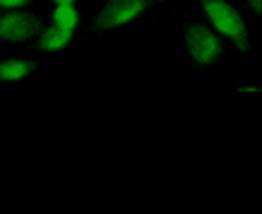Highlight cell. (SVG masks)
<instances>
[{
	"label": "cell",
	"instance_id": "obj_1",
	"mask_svg": "<svg viewBox=\"0 0 262 214\" xmlns=\"http://www.w3.org/2000/svg\"><path fill=\"white\" fill-rule=\"evenodd\" d=\"M198 3L205 8L212 27H216V32L229 36L238 46V51L246 53L248 48H250V39H248L246 22H243L238 10L231 8L229 3H224V0H198Z\"/></svg>",
	"mask_w": 262,
	"mask_h": 214
},
{
	"label": "cell",
	"instance_id": "obj_2",
	"mask_svg": "<svg viewBox=\"0 0 262 214\" xmlns=\"http://www.w3.org/2000/svg\"><path fill=\"white\" fill-rule=\"evenodd\" d=\"M185 44H188V51H190L192 60L198 65H212L216 58L222 56V41L209 27H202V24H188L185 29Z\"/></svg>",
	"mask_w": 262,
	"mask_h": 214
},
{
	"label": "cell",
	"instance_id": "obj_3",
	"mask_svg": "<svg viewBox=\"0 0 262 214\" xmlns=\"http://www.w3.org/2000/svg\"><path fill=\"white\" fill-rule=\"evenodd\" d=\"M154 3H161V0H108L106 8L96 15L94 29H113V27L133 22Z\"/></svg>",
	"mask_w": 262,
	"mask_h": 214
},
{
	"label": "cell",
	"instance_id": "obj_4",
	"mask_svg": "<svg viewBox=\"0 0 262 214\" xmlns=\"http://www.w3.org/2000/svg\"><path fill=\"white\" fill-rule=\"evenodd\" d=\"M41 32V19L27 12H5L0 17V41H24Z\"/></svg>",
	"mask_w": 262,
	"mask_h": 214
},
{
	"label": "cell",
	"instance_id": "obj_5",
	"mask_svg": "<svg viewBox=\"0 0 262 214\" xmlns=\"http://www.w3.org/2000/svg\"><path fill=\"white\" fill-rule=\"evenodd\" d=\"M72 41V29H65V27H51V29H46L43 32V36L39 39V44L36 46L41 48V51H60V48H65L68 44Z\"/></svg>",
	"mask_w": 262,
	"mask_h": 214
},
{
	"label": "cell",
	"instance_id": "obj_6",
	"mask_svg": "<svg viewBox=\"0 0 262 214\" xmlns=\"http://www.w3.org/2000/svg\"><path fill=\"white\" fill-rule=\"evenodd\" d=\"M36 70L34 60H5L0 63V79H22Z\"/></svg>",
	"mask_w": 262,
	"mask_h": 214
},
{
	"label": "cell",
	"instance_id": "obj_7",
	"mask_svg": "<svg viewBox=\"0 0 262 214\" xmlns=\"http://www.w3.org/2000/svg\"><path fill=\"white\" fill-rule=\"evenodd\" d=\"M77 12H75V8L72 5H58L56 12H53V22L58 24V27H65V29H75L77 27Z\"/></svg>",
	"mask_w": 262,
	"mask_h": 214
},
{
	"label": "cell",
	"instance_id": "obj_8",
	"mask_svg": "<svg viewBox=\"0 0 262 214\" xmlns=\"http://www.w3.org/2000/svg\"><path fill=\"white\" fill-rule=\"evenodd\" d=\"M24 3H29V0H0V8H19Z\"/></svg>",
	"mask_w": 262,
	"mask_h": 214
},
{
	"label": "cell",
	"instance_id": "obj_9",
	"mask_svg": "<svg viewBox=\"0 0 262 214\" xmlns=\"http://www.w3.org/2000/svg\"><path fill=\"white\" fill-rule=\"evenodd\" d=\"M248 5H250V8H253L255 12L262 17V0H248Z\"/></svg>",
	"mask_w": 262,
	"mask_h": 214
},
{
	"label": "cell",
	"instance_id": "obj_10",
	"mask_svg": "<svg viewBox=\"0 0 262 214\" xmlns=\"http://www.w3.org/2000/svg\"><path fill=\"white\" fill-rule=\"evenodd\" d=\"M58 5H72V0H56Z\"/></svg>",
	"mask_w": 262,
	"mask_h": 214
}]
</instances>
